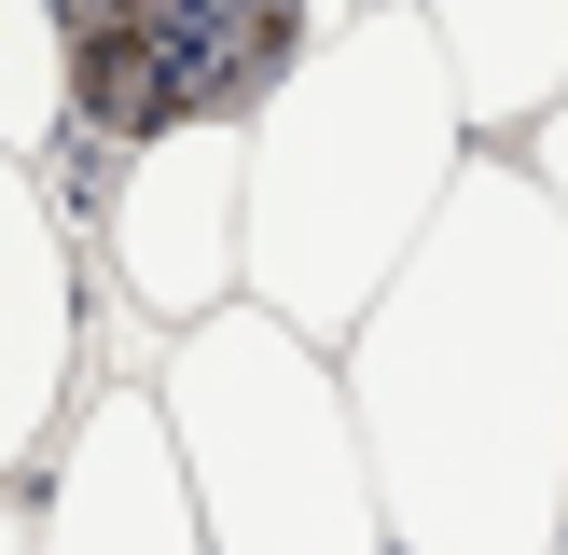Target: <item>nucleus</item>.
I'll return each mask as SVG.
<instances>
[{
  "mask_svg": "<svg viewBox=\"0 0 568 555\" xmlns=\"http://www.w3.org/2000/svg\"><path fill=\"white\" fill-rule=\"evenodd\" d=\"M153 416L181 444L194 542L209 555H388L333 347L277 333L264 305H209L194 333H166Z\"/></svg>",
  "mask_w": 568,
  "mask_h": 555,
  "instance_id": "obj_3",
  "label": "nucleus"
},
{
  "mask_svg": "<svg viewBox=\"0 0 568 555\" xmlns=\"http://www.w3.org/2000/svg\"><path fill=\"white\" fill-rule=\"evenodd\" d=\"M42 14H55L70 139L125 153L153 125H250V98L305 56L320 0H42Z\"/></svg>",
  "mask_w": 568,
  "mask_h": 555,
  "instance_id": "obj_4",
  "label": "nucleus"
},
{
  "mask_svg": "<svg viewBox=\"0 0 568 555\" xmlns=\"http://www.w3.org/2000/svg\"><path fill=\"white\" fill-rule=\"evenodd\" d=\"M514 167H527V181L555 194V222H568V83H555V111H541V125L514 139Z\"/></svg>",
  "mask_w": 568,
  "mask_h": 555,
  "instance_id": "obj_10",
  "label": "nucleus"
},
{
  "mask_svg": "<svg viewBox=\"0 0 568 555\" xmlns=\"http://www.w3.org/2000/svg\"><path fill=\"white\" fill-rule=\"evenodd\" d=\"M236 125H153L125 153H98V264L153 333H194L209 305H236Z\"/></svg>",
  "mask_w": 568,
  "mask_h": 555,
  "instance_id": "obj_5",
  "label": "nucleus"
},
{
  "mask_svg": "<svg viewBox=\"0 0 568 555\" xmlns=\"http://www.w3.org/2000/svg\"><path fill=\"white\" fill-rule=\"evenodd\" d=\"M0 555H28V486H0Z\"/></svg>",
  "mask_w": 568,
  "mask_h": 555,
  "instance_id": "obj_11",
  "label": "nucleus"
},
{
  "mask_svg": "<svg viewBox=\"0 0 568 555\" xmlns=\"http://www.w3.org/2000/svg\"><path fill=\"white\" fill-rule=\"evenodd\" d=\"M416 28H430L444 98L486 153H514L568 83V0H416Z\"/></svg>",
  "mask_w": 568,
  "mask_h": 555,
  "instance_id": "obj_8",
  "label": "nucleus"
},
{
  "mask_svg": "<svg viewBox=\"0 0 568 555\" xmlns=\"http://www.w3.org/2000/svg\"><path fill=\"white\" fill-rule=\"evenodd\" d=\"M388 555H568V222L471 153L416 250L333 333Z\"/></svg>",
  "mask_w": 568,
  "mask_h": 555,
  "instance_id": "obj_1",
  "label": "nucleus"
},
{
  "mask_svg": "<svg viewBox=\"0 0 568 555\" xmlns=\"http://www.w3.org/2000/svg\"><path fill=\"white\" fill-rule=\"evenodd\" d=\"M28 555H209L194 542L181 444H166V416H153V361L70 389L55 444L28 458Z\"/></svg>",
  "mask_w": 568,
  "mask_h": 555,
  "instance_id": "obj_6",
  "label": "nucleus"
},
{
  "mask_svg": "<svg viewBox=\"0 0 568 555\" xmlns=\"http://www.w3.org/2000/svg\"><path fill=\"white\" fill-rule=\"evenodd\" d=\"M70 389H83V236L42 167L0 153V486H28Z\"/></svg>",
  "mask_w": 568,
  "mask_h": 555,
  "instance_id": "obj_7",
  "label": "nucleus"
},
{
  "mask_svg": "<svg viewBox=\"0 0 568 555\" xmlns=\"http://www.w3.org/2000/svg\"><path fill=\"white\" fill-rule=\"evenodd\" d=\"M55 139H70V83H55V14L42 0H0V153H28L55 181Z\"/></svg>",
  "mask_w": 568,
  "mask_h": 555,
  "instance_id": "obj_9",
  "label": "nucleus"
},
{
  "mask_svg": "<svg viewBox=\"0 0 568 555\" xmlns=\"http://www.w3.org/2000/svg\"><path fill=\"white\" fill-rule=\"evenodd\" d=\"M236 153V305L333 347L486 139L444 98L416 0H320L305 56L250 98Z\"/></svg>",
  "mask_w": 568,
  "mask_h": 555,
  "instance_id": "obj_2",
  "label": "nucleus"
}]
</instances>
